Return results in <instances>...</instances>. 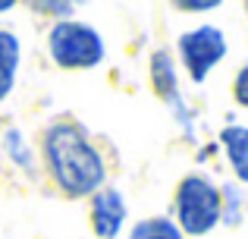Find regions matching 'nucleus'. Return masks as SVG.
Listing matches in <instances>:
<instances>
[{
    "label": "nucleus",
    "instance_id": "nucleus-3",
    "mask_svg": "<svg viewBox=\"0 0 248 239\" xmlns=\"http://www.w3.org/2000/svg\"><path fill=\"white\" fill-rule=\"evenodd\" d=\"M47 50L54 57V63L63 69H94L104 60V54H107L101 32L85 22H76V19L57 22L50 29Z\"/></svg>",
    "mask_w": 248,
    "mask_h": 239
},
{
    "label": "nucleus",
    "instance_id": "nucleus-6",
    "mask_svg": "<svg viewBox=\"0 0 248 239\" xmlns=\"http://www.w3.org/2000/svg\"><path fill=\"white\" fill-rule=\"evenodd\" d=\"M123 223H126V198H123V192L101 186L91 195V227H94V233L101 239H116Z\"/></svg>",
    "mask_w": 248,
    "mask_h": 239
},
{
    "label": "nucleus",
    "instance_id": "nucleus-7",
    "mask_svg": "<svg viewBox=\"0 0 248 239\" xmlns=\"http://www.w3.org/2000/svg\"><path fill=\"white\" fill-rule=\"evenodd\" d=\"M19 60H22V44L10 29H0V101L10 98L13 85H16Z\"/></svg>",
    "mask_w": 248,
    "mask_h": 239
},
{
    "label": "nucleus",
    "instance_id": "nucleus-12",
    "mask_svg": "<svg viewBox=\"0 0 248 239\" xmlns=\"http://www.w3.org/2000/svg\"><path fill=\"white\" fill-rule=\"evenodd\" d=\"M31 10L35 13H50V16H57L60 22H66V19L76 13V6L73 3H50V0H44V3H31Z\"/></svg>",
    "mask_w": 248,
    "mask_h": 239
},
{
    "label": "nucleus",
    "instance_id": "nucleus-5",
    "mask_svg": "<svg viewBox=\"0 0 248 239\" xmlns=\"http://www.w3.org/2000/svg\"><path fill=\"white\" fill-rule=\"evenodd\" d=\"M151 85L160 95V101L170 107V113L182 126V132L188 139H195V113L188 111L186 98L179 92V79H176V63L170 57V50H154L151 54Z\"/></svg>",
    "mask_w": 248,
    "mask_h": 239
},
{
    "label": "nucleus",
    "instance_id": "nucleus-10",
    "mask_svg": "<svg viewBox=\"0 0 248 239\" xmlns=\"http://www.w3.org/2000/svg\"><path fill=\"white\" fill-rule=\"evenodd\" d=\"M6 151H10V158L16 160L19 167H25V170H35L31 167V154H29V145H25V139H22V132H16V129H10L6 132Z\"/></svg>",
    "mask_w": 248,
    "mask_h": 239
},
{
    "label": "nucleus",
    "instance_id": "nucleus-16",
    "mask_svg": "<svg viewBox=\"0 0 248 239\" xmlns=\"http://www.w3.org/2000/svg\"><path fill=\"white\" fill-rule=\"evenodd\" d=\"M245 10H248V3H245Z\"/></svg>",
    "mask_w": 248,
    "mask_h": 239
},
{
    "label": "nucleus",
    "instance_id": "nucleus-2",
    "mask_svg": "<svg viewBox=\"0 0 248 239\" xmlns=\"http://www.w3.org/2000/svg\"><path fill=\"white\" fill-rule=\"evenodd\" d=\"M176 227L182 236H204L220 223V189L201 173H192L176 192Z\"/></svg>",
    "mask_w": 248,
    "mask_h": 239
},
{
    "label": "nucleus",
    "instance_id": "nucleus-14",
    "mask_svg": "<svg viewBox=\"0 0 248 239\" xmlns=\"http://www.w3.org/2000/svg\"><path fill=\"white\" fill-rule=\"evenodd\" d=\"M179 10H186V13H204V10H217V0H182V3H176Z\"/></svg>",
    "mask_w": 248,
    "mask_h": 239
},
{
    "label": "nucleus",
    "instance_id": "nucleus-9",
    "mask_svg": "<svg viewBox=\"0 0 248 239\" xmlns=\"http://www.w3.org/2000/svg\"><path fill=\"white\" fill-rule=\"evenodd\" d=\"M129 239H182V233L170 217H145L132 227Z\"/></svg>",
    "mask_w": 248,
    "mask_h": 239
},
{
    "label": "nucleus",
    "instance_id": "nucleus-13",
    "mask_svg": "<svg viewBox=\"0 0 248 239\" xmlns=\"http://www.w3.org/2000/svg\"><path fill=\"white\" fill-rule=\"evenodd\" d=\"M232 98H236V104L248 107V63L236 73V85H232Z\"/></svg>",
    "mask_w": 248,
    "mask_h": 239
},
{
    "label": "nucleus",
    "instance_id": "nucleus-8",
    "mask_svg": "<svg viewBox=\"0 0 248 239\" xmlns=\"http://www.w3.org/2000/svg\"><path fill=\"white\" fill-rule=\"evenodd\" d=\"M223 151L230 158V167L242 183H248V126H226L220 132Z\"/></svg>",
    "mask_w": 248,
    "mask_h": 239
},
{
    "label": "nucleus",
    "instance_id": "nucleus-1",
    "mask_svg": "<svg viewBox=\"0 0 248 239\" xmlns=\"http://www.w3.org/2000/svg\"><path fill=\"white\" fill-rule=\"evenodd\" d=\"M44 160L63 195H94L107 179L101 151L76 123H54L44 132Z\"/></svg>",
    "mask_w": 248,
    "mask_h": 239
},
{
    "label": "nucleus",
    "instance_id": "nucleus-4",
    "mask_svg": "<svg viewBox=\"0 0 248 239\" xmlns=\"http://www.w3.org/2000/svg\"><path fill=\"white\" fill-rule=\"evenodd\" d=\"M179 57L192 82H204L211 69L226 57V35L217 25H198L179 38Z\"/></svg>",
    "mask_w": 248,
    "mask_h": 239
},
{
    "label": "nucleus",
    "instance_id": "nucleus-11",
    "mask_svg": "<svg viewBox=\"0 0 248 239\" xmlns=\"http://www.w3.org/2000/svg\"><path fill=\"white\" fill-rule=\"evenodd\" d=\"M239 192L236 186H223V192H220V221L230 223V227H236L239 223Z\"/></svg>",
    "mask_w": 248,
    "mask_h": 239
},
{
    "label": "nucleus",
    "instance_id": "nucleus-15",
    "mask_svg": "<svg viewBox=\"0 0 248 239\" xmlns=\"http://www.w3.org/2000/svg\"><path fill=\"white\" fill-rule=\"evenodd\" d=\"M10 6H13V0H0V13H6Z\"/></svg>",
    "mask_w": 248,
    "mask_h": 239
}]
</instances>
